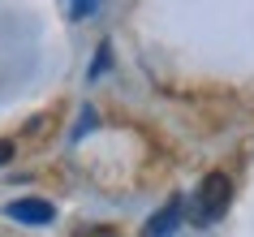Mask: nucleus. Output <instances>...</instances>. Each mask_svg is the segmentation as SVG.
<instances>
[{
  "label": "nucleus",
  "instance_id": "4",
  "mask_svg": "<svg viewBox=\"0 0 254 237\" xmlns=\"http://www.w3.org/2000/svg\"><path fill=\"white\" fill-rule=\"evenodd\" d=\"M95 4H99V0H65L69 17H91V13H95Z\"/></svg>",
  "mask_w": 254,
  "mask_h": 237
},
{
  "label": "nucleus",
  "instance_id": "6",
  "mask_svg": "<svg viewBox=\"0 0 254 237\" xmlns=\"http://www.w3.org/2000/svg\"><path fill=\"white\" fill-rule=\"evenodd\" d=\"M13 159V143H0V164H9Z\"/></svg>",
  "mask_w": 254,
  "mask_h": 237
},
{
  "label": "nucleus",
  "instance_id": "5",
  "mask_svg": "<svg viewBox=\"0 0 254 237\" xmlns=\"http://www.w3.org/2000/svg\"><path fill=\"white\" fill-rule=\"evenodd\" d=\"M78 237H121L117 229H108V224H95V229H82Z\"/></svg>",
  "mask_w": 254,
  "mask_h": 237
},
{
  "label": "nucleus",
  "instance_id": "2",
  "mask_svg": "<svg viewBox=\"0 0 254 237\" xmlns=\"http://www.w3.org/2000/svg\"><path fill=\"white\" fill-rule=\"evenodd\" d=\"M181 211H186V203L181 198H168L155 216L147 220V229H142V237H173L177 224H181Z\"/></svg>",
  "mask_w": 254,
  "mask_h": 237
},
{
  "label": "nucleus",
  "instance_id": "3",
  "mask_svg": "<svg viewBox=\"0 0 254 237\" xmlns=\"http://www.w3.org/2000/svg\"><path fill=\"white\" fill-rule=\"evenodd\" d=\"M9 216L22 224H52V203H43V198H13L9 203Z\"/></svg>",
  "mask_w": 254,
  "mask_h": 237
},
{
  "label": "nucleus",
  "instance_id": "1",
  "mask_svg": "<svg viewBox=\"0 0 254 237\" xmlns=\"http://www.w3.org/2000/svg\"><path fill=\"white\" fill-rule=\"evenodd\" d=\"M228 203H233V181H228L224 172H207L198 185V194H194V203H190V216H194V224H215L224 220Z\"/></svg>",
  "mask_w": 254,
  "mask_h": 237
}]
</instances>
